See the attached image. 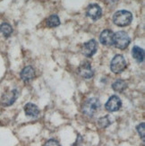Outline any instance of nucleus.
<instances>
[{
    "mask_svg": "<svg viewBox=\"0 0 145 146\" xmlns=\"http://www.w3.org/2000/svg\"><path fill=\"white\" fill-rule=\"evenodd\" d=\"M78 73L81 77H83L85 79H90L93 77V75H94V72L91 68V66L90 63H88V62L83 63V64H81L79 66Z\"/></svg>",
    "mask_w": 145,
    "mask_h": 146,
    "instance_id": "9",
    "label": "nucleus"
},
{
    "mask_svg": "<svg viewBox=\"0 0 145 146\" xmlns=\"http://www.w3.org/2000/svg\"><path fill=\"white\" fill-rule=\"evenodd\" d=\"M126 68V61L122 55L115 56L110 62V70L114 74H120Z\"/></svg>",
    "mask_w": 145,
    "mask_h": 146,
    "instance_id": "4",
    "label": "nucleus"
},
{
    "mask_svg": "<svg viewBox=\"0 0 145 146\" xmlns=\"http://www.w3.org/2000/svg\"><path fill=\"white\" fill-rule=\"evenodd\" d=\"M133 21V15L132 13L126 10H120L116 12L113 15V22L119 27H125Z\"/></svg>",
    "mask_w": 145,
    "mask_h": 146,
    "instance_id": "1",
    "label": "nucleus"
},
{
    "mask_svg": "<svg viewBox=\"0 0 145 146\" xmlns=\"http://www.w3.org/2000/svg\"><path fill=\"white\" fill-rule=\"evenodd\" d=\"M24 112L27 116L31 117H37L40 115V110L33 103H27L24 106Z\"/></svg>",
    "mask_w": 145,
    "mask_h": 146,
    "instance_id": "12",
    "label": "nucleus"
},
{
    "mask_svg": "<svg viewBox=\"0 0 145 146\" xmlns=\"http://www.w3.org/2000/svg\"><path fill=\"white\" fill-rule=\"evenodd\" d=\"M44 146H61V145L58 141L55 140V139H50V140H48L45 143V145H44Z\"/></svg>",
    "mask_w": 145,
    "mask_h": 146,
    "instance_id": "19",
    "label": "nucleus"
},
{
    "mask_svg": "<svg viewBox=\"0 0 145 146\" xmlns=\"http://www.w3.org/2000/svg\"><path fill=\"white\" fill-rule=\"evenodd\" d=\"M98 124L100 127H108V126L111 124V120L109 119V116H105L99 118Z\"/></svg>",
    "mask_w": 145,
    "mask_h": 146,
    "instance_id": "17",
    "label": "nucleus"
},
{
    "mask_svg": "<svg viewBox=\"0 0 145 146\" xmlns=\"http://www.w3.org/2000/svg\"><path fill=\"white\" fill-rule=\"evenodd\" d=\"M97 50H98V43L95 40H91L83 43V47H81V53L86 58H91L93 55H95Z\"/></svg>",
    "mask_w": 145,
    "mask_h": 146,
    "instance_id": "5",
    "label": "nucleus"
},
{
    "mask_svg": "<svg viewBox=\"0 0 145 146\" xmlns=\"http://www.w3.org/2000/svg\"><path fill=\"white\" fill-rule=\"evenodd\" d=\"M100 109V102L97 98H91L87 100L83 106V112L89 117H93L99 112Z\"/></svg>",
    "mask_w": 145,
    "mask_h": 146,
    "instance_id": "3",
    "label": "nucleus"
},
{
    "mask_svg": "<svg viewBox=\"0 0 145 146\" xmlns=\"http://www.w3.org/2000/svg\"><path fill=\"white\" fill-rule=\"evenodd\" d=\"M131 42L129 35L125 31H120L114 33L113 38V45L118 49H125Z\"/></svg>",
    "mask_w": 145,
    "mask_h": 146,
    "instance_id": "2",
    "label": "nucleus"
},
{
    "mask_svg": "<svg viewBox=\"0 0 145 146\" xmlns=\"http://www.w3.org/2000/svg\"><path fill=\"white\" fill-rule=\"evenodd\" d=\"M86 15L93 21H97L102 15V9L98 4H91L86 9Z\"/></svg>",
    "mask_w": 145,
    "mask_h": 146,
    "instance_id": "8",
    "label": "nucleus"
},
{
    "mask_svg": "<svg viewBox=\"0 0 145 146\" xmlns=\"http://www.w3.org/2000/svg\"><path fill=\"white\" fill-rule=\"evenodd\" d=\"M121 107H122V100L117 95L111 96L105 104V109L109 112H116L120 110Z\"/></svg>",
    "mask_w": 145,
    "mask_h": 146,
    "instance_id": "6",
    "label": "nucleus"
},
{
    "mask_svg": "<svg viewBox=\"0 0 145 146\" xmlns=\"http://www.w3.org/2000/svg\"><path fill=\"white\" fill-rule=\"evenodd\" d=\"M132 55L138 63H142L144 61V50L138 46H134L132 49Z\"/></svg>",
    "mask_w": 145,
    "mask_h": 146,
    "instance_id": "13",
    "label": "nucleus"
},
{
    "mask_svg": "<svg viewBox=\"0 0 145 146\" xmlns=\"http://www.w3.org/2000/svg\"><path fill=\"white\" fill-rule=\"evenodd\" d=\"M113 38L114 33L110 30H104L99 36V41L104 46L110 47L113 45Z\"/></svg>",
    "mask_w": 145,
    "mask_h": 146,
    "instance_id": "10",
    "label": "nucleus"
},
{
    "mask_svg": "<svg viewBox=\"0 0 145 146\" xmlns=\"http://www.w3.org/2000/svg\"><path fill=\"white\" fill-rule=\"evenodd\" d=\"M18 95H19V92H18V91L16 90V89H15V90H12V91H9L7 92H5L1 97V100H0V102H1L2 106H4V107L11 106V105L14 104L15 101L17 100Z\"/></svg>",
    "mask_w": 145,
    "mask_h": 146,
    "instance_id": "7",
    "label": "nucleus"
},
{
    "mask_svg": "<svg viewBox=\"0 0 145 146\" xmlns=\"http://www.w3.org/2000/svg\"><path fill=\"white\" fill-rule=\"evenodd\" d=\"M60 24V20L58 16L56 15H50L46 21V25L49 28H55V27H58V25Z\"/></svg>",
    "mask_w": 145,
    "mask_h": 146,
    "instance_id": "15",
    "label": "nucleus"
},
{
    "mask_svg": "<svg viewBox=\"0 0 145 146\" xmlns=\"http://www.w3.org/2000/svg\"><path fill=\"white\" fill-rule=\"evenodd\" d=\"M126 88H127V84H126V82L124 80H117L114 84H112V89L117 92H122Z\"/></svg>",
    "mask_w": 145,
    "mask_h": 146,
    "instance_id": "14",
    "label": "nucleus"
},
{
    "mask_svg": "<svg viewBox=\"0 0 145 146\" xmlns=\"http://www.w3.org/2000/svg\"><path fill=\"white\" fill-rule=\"evenodd\" d=\"M34 76H35V70L33 69V67L30 66H25L21 72V78L24 82H26V84L32 81Z\"/></svg>",
    "mask_w": 145,
    "mask_h": 146,
    "instance_id": "11",
    "label": "nucleus"
},
{
    "mask_svg": "<svg viewBox=\"0 0 145 146\" xmlns=\"http://www.w3.org/2000/svg\"><path fill=\"white\" fill-rule=\"evenodd\" d=\"M13 33V28L9 23H4L0 25V33H2L5 38H8Z\"/></svg>",
    "mask_w": 145,
    "mask_h": 146,
    "instance_id": "16",
    "label": "nucleus"
},
{
    "mask_svg": "<svg viewBox=\"0 0 145 146\" xmlns=\"http://www.w3.org/2000/svg\"><path fill=\"white\" fill-rule=\"evenodd\" d=\"M144 127H145L144 123L140 124L139 125H137V127H136L138 134H139V135L141 136V138L142 139L143 141H144Z\"/></svg>",
    "mask_w": 145,
    "mask_h": 146,
    "instance_id": "18",
    "label": "nucleus"
}]
</instances>
